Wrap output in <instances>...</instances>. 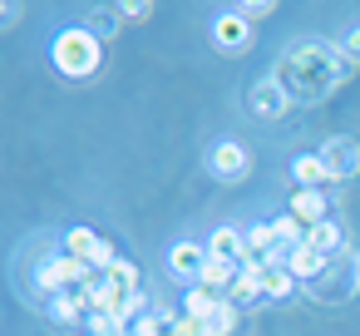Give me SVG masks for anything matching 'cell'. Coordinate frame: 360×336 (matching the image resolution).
I'll return each instance as SVG.
<instances>
[{
    "label": "cell",
    "instance_id": "cell-3",
    "mask_svg": "<svg viewBox=\"0 0 360 336\" xmlns=\"http://www.w3.org/2000/svg\"><path fill=\"white\" fill-rule=\"evenodd\" d=\"M65 252H70V257H79V262H84V267H94V272H109V267L119 262V257H114V247H109L94 228H70V232H65Z\"/></svg>",
    "mask_w": 360,
    "mask_h": 336
},
{
    "label": "cell",
    "instance_id": "cell-13",
    "mask_svg": "<svg viewBox=\"0 0 360 336\" xmlns=\"http://www.w3.org/2000/svg\"><path fill=\"white\" fill-rule=\"evenodd\" d=\"M222 306V292H212V287H188V297H183V316H193V321H207L212 311Z\"/></svg>",
    "mask_w": 360,
    "mask_h": 336
},
{
    "label": "cell",
    "instance_id": "cell-12",
    "mask_svg": "<svg viewBox=\"0 0 360 336\" xmlns=\"http://www.w3.org/2000/svg\"><path fill=\"white\" fill-rule=\"evenodd\" d=\"M326 267H330V262H326L316 247H296V252L286 257V272H291L301 287H306V282H321V277H326Z\"/></svg>",
    "mask_w": 360,
    "mask_h": 336
},
{
    "label": "cell",
    "instance_id": "cell-10",
    "mask_svg": "<svg viewBox=\"0 0 360 336\" xmlns=\"http://www.w3.org/2000/svg\"><path fill=\"white\" fill-rule=\"evenodd\" d=\"M207 252L222 257V262H232V267H242V257H247V228H217L207 237Z\"/></svg>",
    "mask_w": 360,
    "mask_h": 336
},
{
    "label": "cell",
    "instance_id": "cell-19",
    "mask_svg": "<svg viewBox=\"0 0 360 336\" xmlns=\"http://www.w3.org/2000/svg\"><path fill=\"white\" fill-rule=\"evenodd\" d=\"M50 321H60V326H84V321H89V311L75 301V292H65V297H55V301H50Z\"/></svg>",
    "mask_w": 360,
    "mask_h": 336
},
{
    "label": "cell",
    "instance_id": "cell-11",
    "mask_svg": "<svg viewBox=\"0 0 360 336\" xmlns=\"http://www.w3.org/2000/svg\"><path fill=\"white\" fill-rule=\"evenodd\" d=\"M306 247H316V252H321L326 262H335V257L345 252V228H340L335 218H326V223H316V228H311Z\"/></svg>",
    "mask_w": 360,
    "mask_h": 336
},
{
    "label": "cell",
    "instance_id": "cell-17",
    "mask_svg": "<svg viewBox=\"0 0 360 336\" xmlns=\"http://www.w3.org/2000/svg\"><path fill=\"white\" fill-rule=\"evenodd\" d=\"M237 272H242V267H232V262H222V257H207V267L198 272V287H212V292L227 297V287H232Z\"/></svg>",
    "mask_w": 360,
    "mask_h": 336
},
{
    "label": "cell",
    "instance_id": "cell-1",
    "mask_svg": "<svg viewBox=\"0 0 360 336\" xmlns=\"http://www.w3.org/2000/svg\"><path fill=\"white\" fill-rule=\"evenodd\" d=\"M345 75H350V65H345V55H340L330 40H301V45L286 50L281 65H276L281 89H286L291 99H306V104L326 99Z\"/></svg>",
    "mask_w": 360,
    "mask_h": 336
},
{
    "label": "cell",
    "instance_id": "cell-24",
    "mask_svg": "<svg viewBox=\"0 0 360 336\" xmlns=\"http://www.w3.org/2000/svg\"><path fill=\"white\" fill-rule=\"evenodd\" d=\"M89 30H94V35H109V30H119V15H109V11H94V15H89Z\"/></svg>",
    "mask_w": 360,
    "mask_h": 336
},
{
    "label": "cell",
    "instance_id": "cell-22",
    "mask_svg": "<svg viewBox=\"0 0 360 336\" xmlns=\"http://www.w3.org/2000/svg\"><path fill=\"white\" fill-rule=\"evenodd\" d=\"M104 277H109L114 287H124V292H139V267H134V262H124V257H119Z\"/></svg>",
    "mask_w": 360,
    "mask_h": 336
},
{
    "label": "cell",
    "instance_id": "cell-16",
    "mask_svg": "<svg viewBox=\"0 0 360 336\" xmlns=\"http://www.w3.org/2000/svg\"><path fill=\"white\" fill-rule=\"evenodd\" d=\"M227 301H232V306L266 301V297H262V272H237V277H232V287H227Z\"/></svg>",
    "mask_w": 360,
    "mask_h": 336
},
{
    "label": "cell",
    "instance_id": "cell-4",
    "mask_svg": "<svg viewBox=\"0 0 360 336\" xmlns=\"http://www.w3.org/2000/svg\"><path fill=\"white\" fill-rule=\"evenodd\" d=\"M207 168H212V178H222V183H242V178L252 173V154H247L237 139H222V144H212Z\"/></svg>",
    "mask_w": 360,
    "mask_h": 336
},
{
    "label": "cell",
    "instance_id": "cell-7",
    "mask_svg": "<svg viewBox=\"0 0 360 336\" xmlns=\"http://www.w3.org/2000/svg\"><path fill=\"white\" fill-rule=\"evenodd\" d=\"M247 104H252V114H257V119H281V114H286V104H291V94L281 89V80H276V75H266V80H257V85H252Z\"/></svg>",
    "mask_w": 360,
    "mask_h": 336
},
{
    "label": "cell",
    "instance_id": "cell-15",
    "mask_svg": "<svg viewBox=\"0 0 360 336\" xmlns=\"http://www.w3.org/2000/svg\"><path fill=\"white\" fill-rule=\"evenodd\" d=\"M296 287H301V282H296V277H291L286 267H276V262H271V267L262 272V297H266V301H286V297H291Z\"/></svg>",
    "mask_w": 360,
    "mask_h": 336
},
{
    "label": "cell",
    "instance_id": "cell-26",
    "mask_svg": "<svg viewBox=\"0 0 360 336\" xmlns=\"http://www.w3.org/2000/svg\"><path fill=\"white\" fill-rule=\"evenodd\" d=\"M355 287H360V252H355Z\"/></svg>",
    "mask_w": 360,
    "mask_h": 336
},
{
    "label": "cell",
    "instance_id": "cell-2",
    "mask_svg": "<svg viewBox=\"0 0 360 336\" xmlns=\"http://www.w3.org/2000/svg\"><path fill=\"white\" fill-rule=\"evenodd\" d=\"M50 65H55L65 80H89V75L104 65V40H99L89 25H65V30L50 40Z\"/></svg>",
    "mask_w": 360,
    "mask_h": 336
},
{
    "label": "cell",
    "instance_id": "cell-18",
    "mask_svg": "<svg viewBox=\"0 0 360 336\" xmlns=\"http://www.w3.org/2000/svg\"><path fill=\"white\" fill-rule=\"evenodd\" d=\"M271 228H276V247H281L286 257H291L296 247H306V237H311V232H306V228H301V223H296L291 213H286V218H276Z\"/></svg>",
    "mask_w": 360,
    "mask_h": 336
},
{
    "label": "cell",
    "instance_id": "cell-23",
    "mask_svg": "<svg viewBox=\"0 0 360 336\" xmlns=\"http://www.w3.org/2000/svg\"><path fill=\"white\" fill-rule=\"evenodd\" d=\"M124 20H148L153 15V6H148V0H124V6H114Z\"/></svg>",
    "mask_w": 360,
    "mask_h": 336
},
{
    "label": "cell",
    "instance_id": "cell-21",
    "mask_svg": "<svg viewBox=\"0 0 360 336\" xmlns=\"http://www.w3.org/2000/svg\"><path fill=\"white\" fill-rule=\"evenodd\" d=\"M335 50H340V55H345V65H350V70H355V65H360V20H355V25H345V30H340V40H335Z\"/></svg>",
    "mask_w": 360,
    "mask_h": 336
},
{
    "label": "cell",
    "instance_id": "cell-5",
    "mask_svg": "<svg viewBox=\"0 0 360 336\" xmlns=\"http://www.w3.org/2000/svg\"><path fill=\"white\" fill-rule=\"evenodd\" d=\"M212 45L227 50V55H242V50L252 45V20H247L237 6L222 11V15H212Z\"/></svg>",
    "mask_w": 360,
    "mask_h": 336
},
{
    "label": "cell",
    "instance_id": "cell-6",
    "mask_svg": "<svg viewBox=\"0 0 360 336\" xmlns=\"http://www.w3.org/2000/svg\"><path fill=\"white\" fill-rule=\"evenodd\" d=\"M321 163H326V173H330V178L350 183V178L360 173V144H355V139H345V134H335V139H326Z\"/></svg>",
    "mask_w": 360,
    "mask_h": 336
},
{
    "label": "cell",
    "instance_id": "cell-25",
    "mask_svg": "<svg viewBox=\"0 0 360 336\" xmlns=\"http://www.w3.org/2000/svg\"><path fill=\"white\" fill-rule=\"evenodd\" d=\"M237 11H242L247 20H262V15H271L276 6H266V0H247V6H237Z\"/></svg>",
    "mask_w": 360,
    "mask_h": 336
},
{
    "label": "cell",
    "instance_id": "cell-14",
    "mask_svg": "<svg viewBox=\"0 0 360 336\" xmlns=\"http://www.w3.org/2000/svg\"><path fill=\"white\" fill-rule=\"evenodd\" d=\"M291 178H296V188H321L330 173H326L321 154H296V158H291Z\"/></svg>",
    "mask_w": 360,
    "mask_h": 336
},
{
    "label": "cell",
    "instance_id": "cell-8",
    "mask_svg": "<svg viewBox=\"0 0 360 336\" xmlns=\"http://www.w3.org/2000/svg\"><path fill=\"white\" fill-rule=\"evenodd\" d=\"M207 242H193V237H183V242H173L168 247V272L173 277H183V282H198V272L207 267Z\"/></svg>",
    "mask_w": 360,
    "mask_h": 336
},
{
    "label": "cell",
    "instance_id": "cell-9",
    "mask_svg": "<svg viewBox=\"0 0 360 336\" xmlns=\"http://www.w3.org/2000/svg\"><path fill=\"white\" fill-rule=\"evenodd\" d=\"M291 218H296L306 232H311L316 223H326V218H330L326 193H321V188H296V193H291Z\"/></svg>",
    "mask_w": 360,
    "mask_h": 336
},
{
    "label": "cell",
    "instance_id": "cell-20",
    "mask_svg": "<svg viewBox=\"0 0 360 336\" xmlns=\"http://www.w3.org/2000/svg\"><path fill=\"white\" fill-rule=\"evenodd\" d=\"M232 326H237V306L222 297V306L207 316V336H232Z\"/></svg>",
    "mask_w": 360,
    "mask_h": 336
}]
</instances>
